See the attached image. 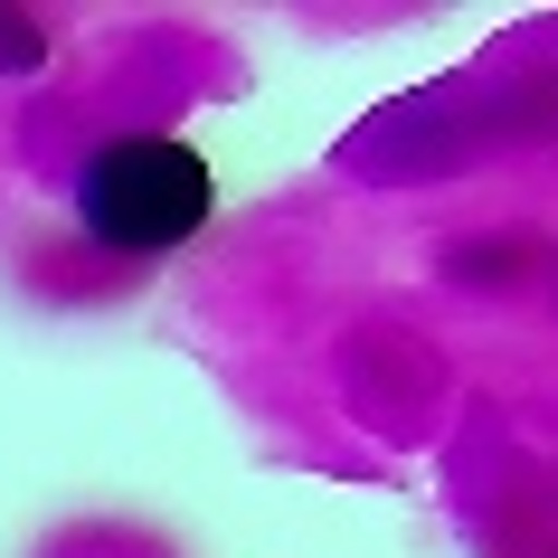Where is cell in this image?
<instances>
[{
  "mask_svg": "<svg viewBox=\"0 0 558 558\" xmlns=\"http://www.w3.org/2000/svg\"><path fill=\"white\" fill-rule=\"evenodd\" d=\"M208 208H218V180L171 133H114L76 161V218L114 256H161L208 228Z\"/></svg>",
  "mask_w": 558,
  "mask_h": 558,
  "instance_id": "6da1fadb",
  "label": "cell"
},
{
  "mask_svg": "<svg viewBox=\"0 0 558 558\" xmlns=\"http://www.w3.org/2000/svg\"><path fill=\"white\" fill-rule=\"evenodd\" d=\"M521 256L530 246H511V236H493V246H454V284H511V275H521Z\"/></svg>",
  "mask_w": 558,
  "mask_h": 558,
  "instance_id": "7a4b0ae2",
  "label": "cell"
},
{
  "mask_svg": "<svg viewBox=\"0 0 558 558\" xmlns=\"http://www.w3.org/2000/svg\"><path fill=\"white\" fill-rule=\"evenodd\" d=\"M38 58H48V29L20 20V10H0V66H38Z\"/></svg>",
  "mask_w": 558,
  "mask_h": 558,
  "instance_id": "3957f363",
  "label": "cell"
}]
</instances>
